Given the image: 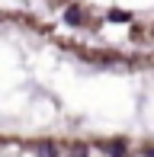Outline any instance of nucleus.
Listing matches in <instances>:
<instances>
[{
	"label": "nucleus",
	"mask_w": 154,
	"mask_h": 157,
	"mask_svg": "<svg viewBox=\"0 0 154 157\" xmlns=\"http://www.w3.org/2000/svg\"><path fill=\"white\" fill-rule=\"evenodd\" d=\"M64 19H67L71 26H83V16H80V10H77V6H71V10L64 13Z\"/></svg>",
	"instance_id": "1"
},
{
	"label": "nucleus",
	"mask_w": 154,
	"mask_h": 157,
	"mask_svg": "<svg viewBox=\"0 0 154 157\" xmlns=\"http://www.w3.org/2000/svg\"><path fill=\"white\" fill-rule=\"evenodd\" d=\"M103 151H106V154H125L129 147H125V144H119V141H113V144H106Z\"/></svg>",
	"instance_id": "2"
},
{
	"label": "nucleus",
	"mask_w": 154,
	"mask_h": 157,
	"mask_svg": "<svg viewBox=\"0 0 154 157\" xmlns=\"http://www.w3.org/2000/svg\"><path fill=\"white\" fill-rule=\"evenodd\" d=\"M109 19H113V23H129V16H125L122 10H113V13H109Z\"/></svg>",
	"instance_id": "3"
}]
</instances>
